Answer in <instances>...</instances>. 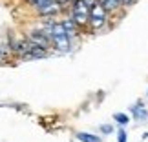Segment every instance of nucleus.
Wrapping results in <instances>:
<instances>
[{
	"label": "nucleus",
	"mask_w": 148,
	"mask_h": 142,
	"mask_svg": "<svg viewBox=\"0 0 148 142\" xmlns=\"http://www.w3.org/2000/svg\"><path fill=\"white\" fill-rule=\"evenodd\" d=\"M99 4L106 11H115V9H119V5H121V0H99Z\"/></svg>",
	"instance_id": "obj_6"
},
{
	"label": "nucleus",
	"mask_w": 148,
	"mask_h": 142,
	"mask_svg": "<svg viewBox=\"0 0 148 142\" xmlns=\"http://www.w3.org/2000/svg\"><path fill=\"white\" fill-rule=\"evenodd\" d=\"M57 11H59V5H57L53 0H49L48 4H44L42 7H38V13L44 15V16H51V15H55Z\"/></svg>",
	"instance_id": "obj_5"
},
{
	"label": "nucleus",
	"mask_w": 148,
	"mask_h": 142,
	"mask_svg": "<svg viewBox=\"0 0 148 142\" xmlns=\"http://www.w3.org/2000/svg\"><path fill=\"white\" fill-rule=\"evenodd\" d=\"M68 2H71V0H68Z\"/></svg>",
	"instance_id": "obj_15"
},
{
	"label": "nucleus",
	"mask_w": 148,
	"mask_h": 142,
	"mask_svg": "<svg viewBox=\"0 0 148 142\" xmlns=\"http://www.w3.org/2000/svg\"><path fill=\"white\" fill-rule=\"evenodd\" d=\"M119 142H126V133L124 131H119Z\"/></svg>",
	"instance_id": "obj_11"
},
{
	"label": "nucleus",
	"mask_w": 148,
	"mask_h": 142,
	"mask_svg": "<svg viewBox=\"0 0 148 142\" xmlns=\"http://www.w3.org/2000/svg\"><path fill=\"white\" fill-rule=\"evenodd\" d=\"M102 131H104V133H110L112 128H110V126H102Z\"/></svg>",
	"instance_id": "obj_12"
},
{
	"label": "nucleus",
	"mask_w": 148,
	"mask_h": 142,
	"mask_svg": "<svg viewBox=\"0 0 148 142\" xmlns=\"http://www.w3.org/2000/svg\"><path fill=\"white\" fill-rule=\"evenodd\" d=\"M84 2H86V4H88V5H93V4H95V2H97V0H84Z\"/></svg>",
	"instance_id": "obj_13"
},
{
	"label": "nucleus",
	"mask_w": 148,
	"mask_h": 142,
	"mask_svg": "<svg viewBox=\"0 0 148 142\" xmlns=\"http://www.w3.org/2000/svg\"><path fill=\"white\" fill-rule=\"evenodd\" d=\"M90 22H92V26L95 27V29H101L102 26H104L106 22V9L102 7L101 4L95 2L93 5H90Z\"/></svg>",
	"instance_id": "obj_1"
},
{
	"label": "nucleus",
	"mask_w": 148,
	"mask_h": 142,
	"mask_svg": "<svg viewBox=\"0 0 148 142\" xmlns=\"http://www.w3.org/2000/svg\"><path fill=\"white\" fill-rule=\"evenodd\" d=\"M29 40H31V44H35V46H40V48H44V49H46L48 44H49L48 35H44V33H40V31H33L31 37H29Z\"/></svg>",
	"instance_id": "obj_4"
},
{
	"label": "nucleus",
	"mask_w": 148,
	"mask_h": 142,
	"mask_svg": "<svg viewBox=\"0 0 148 142\" xmlns=\"http://www.w3.org/2000/svg\"><path fill=\"white\" fill-rule=\"evenodd\" d=\"M29 4H33V5H37V7H42L44 4H48L49 0H27Z\"/></svg>",
	"instance_id": "obj_10"
},
{
	"label": "nucleus",
	"mask_w": 148,
	"mask_h": 142,
	"mask_svg": "<svg viewBox=\"0 0 148 142\" xmlns=\"http://www.w3.org/2000/svg\"><path fill=\"white\" fill-rule=\"evenodd\" d=\"M79 139L82 142H101L99 137H95V135H90V133H79Z\"/></svg>",
	"instance_id": "obj_7"
},
{
	"label": "nucleus",
	"mask_w": 148,
	"mask_h": 142,
	"mask_svg": "<svg viewBox=\"0 0 148 142\" xmlns=\"http://www.w3.org/2000/svg\"><path fill=\"white\" fill-rule=\"evenodd\" d=\"M115 120H117L119 124H126V122H128V117L123 115V113H117V115H115Z\"/></svg>",
	"instance_id": "obj_8"
},
{
	"label": "nucleus",
	"mask_w": 148,
	"mask_h": 142,
	"mask_svg": "<svg viewBox=\"0 0 148 142\" xmlns=\"http://www.w3.org/2000/svg\"><path fill=\"white\" fill-rule=\"evenodd\" d=\"M121 2H126L128 4V2H132V0H121Z\"/></svg>",
	"instance_id": "obj_14"
},
{
	"label": "nucleus",
	"mask_w": 148,
	"mask_h": 142,
	"mask_svg": "<svg viewBox=\"0 0 148 142\" xmlns=\"http://www.w3.org/2000/svg\"><path fill=\"white\" fill-rule=\"evenodd\" d=\"M90 18V5L84 0H77L73 5V20L77 26H84Z\"/></svg>",
	"instance_id": "obj_2"
},
{
	"label": "nucleus",
	"mask_w": 148,
	"mask_h": 142,
	"mask_svg": "<svg viewBox=\"0 0 148 142\" xmlns=\"http://www.w3.org/2000/svg\"><path fill=\"white\" fill-rule=\"evenodd\" d=\"M134 113L137 118H146V111L145 109H139V107H134Z\"/></svg>",
	"instance_id": "obj_9"
},
{
	"label": "nucleus",
	"mask_w": 148,
	"mask_h": 142,
	"mask_svg": "<svg viewBox=\"0 0 148 142\" xmlns=\"http://www.w3.org/2000/svg\"><path fill=\"white\" fill-rule=\"evenodd\" d=\"M0 55H2V53H0Z\"/></svg>",
	"instance_id": "obj_16"
},
{
	"label": "nucleus",
	"mask_w": 148,
	"mask_h": 142,
	"mask_svg": "<svg viewBox=\"0 0 148 142\" xmlns=\"http://www.w3.org/2000/svg\"><path fill=\"white\" fill-rule=\"evenodd\" d=\"M55 48L59 51H68L70 49V35H51Z\"/></svg>",
	"instance_id": "obj_3"
}]
</instances>
